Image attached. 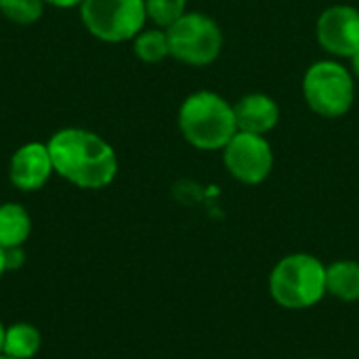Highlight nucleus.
<instances>
[{
	"mask_svg": "<svg viewBox=\"0 0 359 359\" xmlns=\"http://www.w3.org/2000/svg\"><path fill=\"white\" fill-rule=\"evenodd\" d=\"M46 145L55 172L80 189H103L118 175L114 147L90 130L63 128Z\"/></svg>",
	"mask_w": 359,
	"mask_h": 359,
	"instance_id": "nucleus-1",
	"label": "nucleus"
},
{
	"mask_svg": "<svg viewBox=\"0 0 359 359\" xmlns=\"http://www.w3.org/2000/svg\"><path fill=\"white\" fill-rule=\"evenodd\" d=\"M269 294L282 309L303 311L316 307L326 292V265L309 252H292L269 273Z\"/></svg>",
	"mask_w": 359,
	"mask_h": 359,
	"instance_id": "nucleus-2",
	"label": "nucleus"
},
{
	"mask_svg": "<svg viewBox=\"0 0 359 359\" xmlns=\"http://www.w3.org/2000/svg\"><path fill=\"white\" fill-rule=\"evenodd\" d=\"M179 128L183 137L198 149H223L238 133L233 105H229L217 93H194L179 109Z\"/></svg>",
	"mask_w": 359,
	"mask_h": 359,
	"instance_id": "nucleus-3",
	"label": "nucleus"
},
{
	"mask_svg": "<svg viewBox=\"0 0 359 359\" xmlns=\"http://www.w3.org/2000/svg\"><path fill=\"white\" fill-rule=\"evenodd\" d=\"M303 95L316 114L324 118H341L353 105L355 84L341 63L318 61L303 78Z\"/></svg>",
	"mask_w": 359,
	"mask_h": 359,
	"instance_id": "nucleus-4",
	"label": "nucleus"
},
{
	"mask_svg": "<svg viewBox=\"0 0 359 359\" xmlns=\"http://www.w3.org/2000/svg\"><path fill=\"white\" fill-rule=\"evenodd\" d=\"M84 27L103 42L133 40L145 25V0H84L80 4Z\"/></svg>",
	"mask_w": 359,
	"mask_h": 359,
	"instance_id": "nucleus-5",
	"label": "nucleus"
},
{
	"mask_svg": "<svg viewBox=\"0 0 359 359\" xmlns=\"http://www.w3.org/2000/svg\"><path fill=\"white\" fill-rule=\"evenodd\" d=\"M170 55L187 65H208L223 48V34L215 19L202 13H185L166 27Z\"/></svg>",
	"mask_w": 359,
	"mask_h": 359,
	"instance_id": "nucleus-6",
	"label": "nucleus"
},
{
	"mask_svg": "<svg viewBox=\"0 0 359 359\" xmlns=\"http://www.w3.org/2000/svg\"><path fill=\"white\" fill-rule=\"evenodd\" d=\"M223 160L233 179L244 185L263 183L273 168V151L263 135L238 130L223 147Z\"/></svg>",
	"mask_w": 359,
	"mask_h": 359,
	"instance_id": "nucleus-7",
	"label": "nucleus"
},
{
	"mask_svg": "<svg viewBox=\"0 0 359 359\" xmlns=\"http://www.w3.org/2000/svg\"><path fill=\"white\" fill-rule=\"evenodd\" d=\"M318 40L322 48L337 57H353L359 50V11L337 4L318 19Z\"/></svg>",
	"mask_w": 359,
	"mask_h": 359,
	"instance_id": "nucleus-8",
	"label": "nucleus"
},
{
	"mask_svg": "<svg viewBox=\"0 0 359 359\" xmlns=\"http://www.w3.org/2000/svg\"><path fill=\"white\" fill-rule=\"evenodd\" d=\"M53 172L55 168H53L48 145L38 143V141L21 145L13 154L11 164H8V179L21 191L42 189Z\"/></svg>",
	"mask_w": 359,
	"mask_h": 359,
	"instance_id": "nucleus-9",
	"label": "nucleus"
},
{
	"mask_svg": "<svg viewBox=\"0 0 359 359\" xmlns=\"http://www.w3.org/2000/svg\"><path fill=\"white\" fill-rule=\"evenodd\" d=\"M233 116H236L238 130L250 135H265L278 124L280 107L271 97L263 93H252L242 97L233 105Z\"/></svg>",
	"mask_w": 359,
	"mask_h": 359,
	"instance_id": "nucleus-10",
	"label": "nucleus"
},
{
	"mask_svg": "<svg viewBox=\"0 0 359 359\" xmlns=\"http://www.w3.org/2000/svg\"><path fill=\"white\" fill-rule=\"evenodd\" d=\"M326 292L343 303L359 301V263L341 259L326 265Z\"/></svg>",
	"mask_w": 359,
	"mask_h": 359,
	"instance_id": "nucleus-11",
	"label": "nucleus"
},
{
	"mask_svg": "<svg viewBox=\"0 0 359 359\" xmlns=\"http://www.w3.org/2000/svg\"><path fill=\"white\" fill-rule=\"evenodd\" d=\"M32 233V219L21 204H0V246L15 248L23 246Z\"/></svg>",
	"mask_w": 359,
	"mask_h": 359,
	"instance_id": "nucleus-12",
	"label": "nucleus"
},
{
	"mask_svg": "<svg viewBox=\"0 0 359 359\" xmlns=\"http://www.w3.org/2000/svg\"><path fill=\"white\" fill-rule=\"evenodd\" d=\"M42 337L36 326L27 322H17L6 326L4 330V347L2 353L15 359H32L40 351Z\"/></svg>",
	"mask_w": 359,
	"mask_h": 359,
	"instance_id": "nucleus-13",
	"label": "nucleus"
},
{
	"mask_svg": "<svg viewBox=\"0 0 359 359\" xmlns=\"http://www.w3.org/2000/svg\"><path fill=\"white\" fill-rule=\"evenodd\" d=\"M133 50L145 63H158L166 59L170 55L166 29H141L133 38Z\"/></svg>",
	"mask_w": 359,
	"mask_h": 359,
	"instance_id": "nucleus-14",
	"label": "nucleus"
},
{
	"mask_svg": "<svg viewBox=\"0 0 359 359\" xmlns=\"http://www.w3.org/2000/svg\"><path fill=\"white\" fill-rule=\"evenodd\" d=\"M44 0H0V13L19 25L34 23L44 13Z\"/></svg>",
	"mask_w": 359,
	"mask_h": 359,
	"instance_id": "nucleus-15",
	"label": "nucleus"
},
{
	"mask_svg": "<svg viewBox=\"0 0 359 359\" xmlns=\"http://www.w3.org/2000/svg\"><path fill=\"white\" fill-rule=\"evenodd\" d=\"M185 8L187 0H145L147 17L160 27H170L185 15Z\"/></svg>",
	"mask_w": 359,
	"mask_h": 359,
	"instance_id": "nucleus-16",
	"label": "nucleus"
},
{
	"mask_svg": "<svg viewBox=\"0 0 359 359\" xmlns=\"http://www.w3.org/2000/svg\"><path fill=\"white\" fill-rule=\"evenodd\" d=\"M25 261L23 255V246H15V248H4V263H6V271L19 269Z\"/></svg>",
	"mask_w": 359,
	"mask_h": 359,
	"instance_id": "nucleus-17",
	"label": "nucleus"
},
{
	"mask_svg": "<svg viewBox=\"0 0 359 359\" xmlns=\"http://www.w3.org/2000/svg\"><path fill=\"white\" fill-rule=\"evenodd\" d=\"M44 2L57 6V8H72V6H80L84 0H44Z\"/></svg>",
	"mask_w": 359,
	"mask_h": 359,
	"instance_id": "nucleus-18",
	"label": "nucleus"
},
{
	"mask_svg": "<svg viewBox=\"0 0 359 359\" xmlns=\"http://www.w3.org/2000/svg\"><path fill=\"white\" fill-rule=\"evenodd\" d=\"M351 59V67H353V74L359 78V50L353 55V57H349Z\"/></svg>",
	"mask_w": 359,
	"mask_h": 359,
	"instance_id": "nucleus-19",
	"label": "nucleus"
},
{
	"mask_svg": "<svg viewBox=\"0 0 359 359\" xmlns=\"http://www.w3.org/2000/svg\"><path fill=\"white\" fill-rule=\"evenodd\" d=\"M6 273V263H4V248L0 246V278Z\"/></svg>",
	"mask_w": 359,
	"mask_h": 359,
	"instance_id": "nucleus-20",
	"label": "nucleus"
},
{
	"mask_svg": "<svg viewBox=\"0 0 359 359\" xmlns=\"http://www.w3.org/2000/svg\"><path fill=\"white\" fill-rule=\"evenodd\" d=\"M4 330H6V326L0 322V353H2V347H4Z\"/></svg>",
	"mask_w": 359,
	"mask_h": 359,
	"instance_id": "nucleus-21",
	"label": "nucleus"
},
{
	"mask_svg": "<svg viewBox=\"0 0 359 359\" xmlns=\"http://www.w3.org/2000/svg\"><path fill=\"white\" fill-rule=\"evenodd\" d=\"M0 359H15V358H8V355H4V353H0Z\"/></svg>",
	"mask_w": 359,
	"mask_h": 359,
	"instance_id": "nucleus-22",
	"label": "nucleus"
},
{
	"mask_svg": "<svg viewBox=\"0 0 359 359\" xmlns=\"http://www.w3.org/2000/svg\"><path fill=\"white\" fill-rule=\"evenodd\" d=\"M309 359H320V358H309Z\"/></svg>",
	"mask_w": 359,
	"mask_h": 359,
	"instance_id": "nucleus-23",
	"label": "nucleus"
}]
</instances>
